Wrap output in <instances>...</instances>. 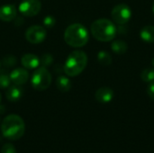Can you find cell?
Listing matches in <instances>:
<instances>
[{
	"label": "cell",
	"mask_w": 154,
	"mask_h": 153,
	"mask_svg": "<svg viewBox=\"0 0 154 153\" xmlns=\"http://www.w3.org/2000/svg\"><path fill=\"white\" fill-rule=\"evenodd\" d=\"M25 132V124L22 117L17 115H7L1 124L3 137L10 141H17L23 137Z\"/></svg>",
	"instance_id": "cell-1"
},
{
	"label": "cell",
	"mask_w": 154,
	"mask_h": 153,
	"mask_svg": "<svg viewBox=\"0 0 154 153\" xmlns=\"http://www.w3.org/2000/svg\"><path fill=\"white\" fill-rule=\"evenodd\" d=\"M90 32L96 40L107 42L115 39L117 33V28L111 20L100 18L92 23Z\"/></svg>",
	"instance_id": "cell-2"
},
{
	"label": "cell",
	"mask_w": 154,
	"mask_h": 153,
	"mask_svg": "<svg viewBox=\"0 0 154 153\" xmlns=\"http://www.w3.org/2000/svg\"><path fill=\"white\" fill-rule=\"evenodd\" d=\"M89 39L87 28L81 23H72L67 27L64 32L65 42L73 48H80L85 46Z\"/></svg>",
	"instance_id": "cell-3"
},
{
	"label": "cell",
	"mask_w": 154,
	"mask_h": 153,
	"mask_svg": "<svg viewBox=\"0 0 154 153\" xmlns=\"http://www.w3.org/2000/svg\"><path fill=\"white\" fill-rule=\"evenodd\" d=\"M88 64V56L83 50H76L67 58L63 71L68 77H77L86 69Z\"/></svg>",
	"instance_id": "cell-4"
},
{
	"label": "cell",
	"mask_w": 154,
	"mask_h": 153,
	"mask_svg": "<svg viewBox=\"0 0 154 153\" xmlns=\"http://www.w3.org/2000/svg\"><path fill=\"white\" fill-rule=\"evenodd\" d=\"M31 84L35 90H46L51 84V75L47 68L38 67L32 76Z\"/></svg>",
	"instance_id": "cell-5"
},
{
	"label": "cell",
	"mask_w": 154,
	"mask_h": 153,
	"mask_svg": "<svg viewBox=\"0 0 154 153\" xmlns=\"http://www.w3.org/2000/svg\"><path fill=\"white\" fill-rule=\"evenodd\" d=\"M111 16L116 23L123 25L130 21L132 17V10L129 5L125 4H119L112 9Z\"/></svg>",
	"instance_id": "cell-6"
},
{
	"label": "cell",
	"mask_w": 154,
	"mask_h": 153,
	"mask_svg": "<svg viewBox=\"0 0 154 153\" xmlns=\"http://www.w3.org/2000/svg\"><path fill=\"white\" fill-rule=\"evenodd\" d=\"M47 36V32L43 26L32 25L25 32V39L32 44L42 43Z\"/></svg>",
	"instance_id": "cell-7"
},
{
	"label": "cell",
	"mask_w": 154,
	"mask_h": 153,
	"mask_svg": "<svg viewBox=\"0 0 154 153\" xmlns=\"http://www.w3.org/2000/svg\"><path fill=\"white\" fill-rule=\"evenodd\" d=\"M42 9L40 0H23L19 5V12L23 16L32 17L37 15Z\"/></svg>",
	"instance_id": "cell-8"
},
{
	"label": "cell",
	"mask_w": 154,
	"mask_h": 153,
	"mask_svg": "<svg viewBox=\"0 0 154 153\" xmlns=\"http://www.w3.org/2000/svg\"><path fill=\"white\" fill-rule=\"evenodd\" d=\"M9 76H10L11 82H13L14 85L17 86H22L25 84L29 78V73L26 70V69L23 68L14 69V70H12Z\"/></svg>",
	"instance_id": "cell-9"
},
{
	"label": "cell",
	"mask_w": 154,
	"mask_h": 153,
	"mask_svg": "<svg viewBox=\"0 0 154 153\" xmlns=\"http://www.w3.org/2000/svg\"><path fill=\"white\" fill-rule=\"evenodd\" d=\"M96 100L101 104L110 103L114 98V91L109 87H102L98 88L95 94Z\"/></svg>",
	"instance_id": "cell-10"
},
{
	"label": "cell",
	"mask_w": 154,
	"mask_h": 153,
	"mask_svg": "<svg viewBox=\"0 0 154 153\" xmlns=\"http://www.w3.org/2000/svg\"><path fill=\"white\" fill-rule=\"evenodd\" d=\"M17 15V10L14 5H5L0 7V20L3 22H12Z\"/></svg>",
	"instance_id": "cell-11"
},
{
	"label": "cell",
	"mask_w": 154,
	"mask_h": 153,
	"mask_svg": "<svg viewBox=\"0 0 154 153\" xmlns=\"http://www.w3.org/2000/svg\"><path fill=\"white\" fill-rule=\"evenodd\" d=\"M22 65L26 69H34L40 66V58L32 53L24 54L21 59Z\"/></svg>",
	"instance_id": "cell-12"
},
{
	"label": "cell",
	"mask_w": 154,
	"mask_h": 153,
	"mask_svg": "<svg viewBox=\"0 0 154 153\" xmlns=\"http://www.w3.org/2000/svg\"><path fill=\"white\" fill-rule=\"evenodd\" d=\"M23 94V91L20 86L13 85L7 87V90L5 92V96L9 102L14 103V102L19 101L22 98Z\"/></svg>",
	"instance_id": "cell-13"
},
{
	"label": "cell",
	"mask_w": 154,
	"mask_h": 153,
	"mask_svg": "<svg viewBox=\"0 0 154 153\" xmlns=\"http://www.w3.org/2000/svg\"><path fill=\"white\" fill-rule=\"evenodd\" d=\"M141 39L147 43L154 42V26L153 25H146L142 28L140 31Z\"/></svg>",
	"instance_id": "cell-14"
},
{
	"label": "cell",
	"mask_w": 154,
	"mask_h": 153,
	"mask_svg": "<svg viewBox=\"0 0 154 153\" xmlns=\"http://www.w3.org/2000/svg\"><path fill=\"white\" fill-rule=\"evenodd\" d=\"M71 81L69 78L65 76H59L56 79V87L62 93H66L70 90L71 88Z\"/></svg>",
	"instance_id": "cell-15"
},
{
	"label": "cell",
	"mask_w": 154,
	"mask_h": 153,
	"mask_svg": "<svg viewBox=\"0 0 154 153\" xmlns=\"http://www.w3.org/2000/svg\"><path fill=\"white\" fill-rule=\"evenodd\" d=\"M111 50L116 54L122 55V54H125L127 51L128 45L123 40H116V41H114L112 42V44H111Z\"/></svg>",
	"instance_id": "cell-16"
},
{
	"label": "cell",
	"mask_w": 154,
	"mask_h": 153,
	"mask_svg": "<svg viewBox=\"0 0 154 153\" xmlns=\"http://www.w3.org/2000/svg\"><path fill=\"white\" fill-rule=\"evenodd\" d=\"M97 60L100 65H102L104 67H107L112 63L111 54L106 50H100L97 53Z\"/></svg>",
	"instance_id": "cell-17"
},
{
	"label": "cell",
	"mask_w": 154,
	"mask_h": 153,
	"mask_svg": "<svg viewBox=\"0 0 154 153\" xmlns=\"http://www.w3.org/2000/svg\"><path fill=\"white\" fill-rule=\"evenodd\" d=\"M141 78L146 83L154 81V68H147L143 69L141 73Z\"/></svg>",
	"instance_id": "cell-18"
},
{
	"label": "cell",
	"mask_w": 154,
	"mask_h": 153,
	"mask_svg": "<svg viewBox=\"0 0 154 153\" xmlns=\"http://www.w3.org/2000/svg\"><path fill=\"white\" fill-rule=\"evenodd\" d=\"M11 84L10 76L5 71H0V88H7Z\"/></svg>",
	"instance_id": "cell-19"
},
{
	"label": "cell",
	"mask_w": 154,
	"mask_h": 153,
	"mask_svg": "<svg viewBox=\"0 0 154 153\" xmlns=\"http://www.w3.org/2000/svg\"><path fill=\"white\" fill-rule=\"evenodd\" d=\"M16 63H17V59L15 56L13 55H7L4 57L2 60V64L5 68H13L16 65Z\"/></svg>",
	"instance_id": "cell-20"
},
{
	"label": "cell",
	"mask_w": 154,
	"mask_h": 153,
	"mask_svg": "<svg viewBox=\"0 0 154 153\" xmlns=\"http://www.w3.org/2000/svg\"><path fill=\"white\" fill-rule=\"evenodd\" d=\"M53 62V57L51 54L50 53H44L42 55L41 59H40V64L42 66V67H45V68H48L50 67Z\"/></svg>",
	"instance_id": "cell-21"
},
{
	"label": "cell",
	"mask_w": 154,
	"mask_h": 153,
	"mask_svg": "<svg viewBox=\"0 0 154 153\" xmlns=\"http://www.w3.org/2000/svg\"><path fill=\"white\" fill-rule=\"evenodd\" d=\"M55 23H56V20L52 15H47L43 19V24L48 29L52 28L55 25Z\"/></svg>",
	"instance_id": "cell-22"
},
{
	"label": "cell",
	"mask_w": 154,
	"mask_h": 153,
	"mask_svg": "<svg viewBox=\"0 0 154 153\" xmlns=\"http://www.w3.org/2000/svg\"><path fill=\"white\" fill-rule=\"evenodd\" d=\"M0 153H16V150L12 143H5L0 150Z\"/></svg>",
	"instance_id": "cell-23"
},
{
	"label": "cell",
	"mask_w": 154,
	"mask_h": 153,
	"mask_svg": "<svg viewBox=\"0 0 154 153\" xmlns=\"http://www.w3.org/2000/svg\"><path fill=\"white\" fill-rule=\"evenodd\" d=\"M147 94L150 96V98L154 101V81L149 83L147 87Z\"/></svg>",
	"instance_id": "cell-24"
},
{
	"label": "cell",
	"mask_w": 154,
	"mask_h": 153,
	"mask_svg": "<svg viewBox=\"0 0 154 153\" xmlns=\"http://www.w3.org/2000/svg\"><path fill=\"white\" fill-rule=\"evenodd\" d=\"M5 106L0 105V115H3V114L5 113Z\"/></svg>",
	"instance_id": "cell-25"
},
{
	"label": "cell",
	"mask_w": 154,
	"mask_h": 153,
	"mask_svg": "<svg viewBox=\"0 0 154 153\" xmlns=\"http://www.w3.org/2000/svg\"><path fill=\"white\" fill-rule=\"evenodd\" d=\"M152 66H153V68H154V58L152 59Z\"/></svg>",
	"instance_id": "cell-26"
},
{
	"label": "cell",
	"mask_w": 154,
	"mask_h": 153,
	"mask_svg": "<svg viewBox=\"0 0 154 153\" xmlns=\"http://www.w3.org/2000/svg\"><path fill=\"white\" fill-rule=\"evenodd\" d=\"M2 141H3V137H2V136H0V143L2 142Z\"/></svg>",
	"instance_id": "cell-27"
},
{
	"label": "cell",
	"mask_w": 154,
	"mask_h": 153,
	"mask_svg": "<svg viewBox=\"0 0 154 153\" xmlns=\"http://www.w3.org/2000/svg\"><path fill=\"white\" fill-rule=\"evenodd\" d=\"M152 12H153V14H154V2H153V5H152Z\"/></svg>",
	"instance_id": "cell-28"
},
{
	"label": "cell",
	"mask_w": 154,
	"mask_h": 153,
	"mask_svg": "<svg viewBox=\"0 0 154 153\" xmlns=\"http://www.w3.org/2000/svg\"><path fill=\"white\" fill-rule=\"evenodd\" d=\"M1 99H2V96H1V94H0V103H1Z\"/></svg>",
	"instance_id": "cell-29"
},
{
	"label": "cell",
	"mask_w": 154,
	"mask_h": 153,
	"mask_svg": "<svg viewBox=\"0 0 154 153\" xmlns=\"http://www.w3.org/2000/svg\"><path fill=\"white\" fill-rule=\"evenodd\" d=\"M0 68H1V62H0Z\"/></svg>",
	"instance_id": "cell-30"
}]
</instances>
